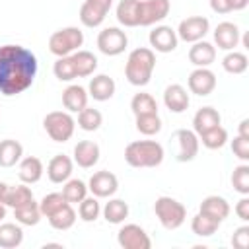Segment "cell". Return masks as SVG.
I'll return each instance as SVG.
<instances>
[{
    "label": "cell",
    "instance_id": "20",
    "mask_svg": "<svg viewBox=\"0 0 249 249\" xmlns=\"http://www.w3.org/2000/svg\"><path fill=\"white\" fill-rule=\"evenodd\" d=\"M198 212L200 214H206V216H210V218H214V220H218L222 224L230 216L231 208H230V202L224 196H220V195H208V196L202 198V202L198 206Z\"/></svg>",
    "mask_w": 249,
    "mask_h": 249
},
{
    "label": "cell",
    "instance_id": "4",
    "mask_svg": "<svg viewBox=\"0 0 249 249\" xmlns=\"http://www.w3.org/2000/svg\"><path fill=\"white\" fill-rule=\"evenodd\" d=\"M154 212H156V218L160 220V224L169 231L181 228L187 218V208L183 206V202H179L173 196H165V195L156 198Z\"/></svg>",
    "mask_w": 249,
    "mask_h": 249
},
{
    "label": "cell",
    "instance_id": "16",
    "mask_svg": "<svg viewBox=\"0 0 249 249\" xmlns=\"http://www.w3.org/2000/svg\"><path fill=\"white\" fill-rule=\"evenodd\" d=\"M74 171V160L66 154H56L47 163V177L51 183H64Z\"/></svg>",
    "mask_w": 249,
    "mask_h": 249
},
{
    "label": "cell",
    "instance_id": "49",
    "mask_svg": "<svg viewBox=\"0 0 249 249\" xmlns=\"http://www.w3.org/2000/svg\"><path fill=\"white\" fill-rule=\"evenodd\" d=\"M10 191H12V185H10V183L0 181V202H2L4 206H8V196H10Z\"/></svg>",
    "mask_w": 249,
    "mask_h": 249
},
{
    "label": "cell",
    "instance_id": "8",
    "mask_svg": "<svg viewBox=\"0 0 249 249\" xmlns=\"http://www.w3.org/2000/svg\"><path fill=\"white\" fill-rule=\"evenodd\" d=\"M171 10L169 0H138V25L150 27L167 18Z\"/></svg>",
    "mask_w": 249,
    "mask_h": 249
},
{
    "label": "cell",
    "instance_id": "23",
    "mask_svg": "<svg viewBox=\"0 0 249 249\" xmlns=\"http://www.w3.org/2000/svg\"><path fill=\"white\" fill-rule=\"evenodd\" d=\"M216 60V47L204 39L193 43L189 49V62L195 64L196 68H208Z\"/></svg>",
    "mask_w": 249,
    "mask_h": 249
},
{
    "label": "cell",
    "instance_id": "5",
    "mask_svg": "<svg viewBox=\"0 0 249 249\" xmlns=\"http://www.w3.org/2000/svg\"><path fill=\"white\" fill-rule=\"evenodd\" d=\"M82 45H84V31L74 25L62 27L49 37V51L54 56H68L76 53Z\"/></svg>",
    "mask_w": 249,
    "mask_h": 249
},
{
    "label": "cell",
    "instance_id": "33",
    "mask_svg": "<svg viewBox=\"0 0 249 249\" xmlns=\"http://www.w3.org/2000/svg\"><path fill=\"white\" fill-rule=\"evenodd\" d=\"M47 220H49V224H51L53 230L66 231V230H70L76 224V210L72 208V204H66L60 210H56L54 214H51Z\"/></svg>",
    "mask_w": 249,
    "mask_h": 249
},
{
    "label": "cell",
    "instance_id": "51",
    "mask_svg": "<svg viewBox=\"0 0 249 249\" xmlns=\"http://www.w3.org/2000/svg\"><path fill=\"white\" fill-rule=\"evenodd\" d=\"M247 4H249V0H231V10L233 12H239V10L247 8Z\"/></svg>",
    "mask_w": 249,
    "mask_h": 249
},
{
    "label": "cell",
    "instance_id": "3",
    "mask_svg": "<svg viewBox=\"0 0 249 249\" xmlns=\"http://www.w3.org/2000/svg\"><path fill=\"white\" fill-rule=\"evenodd\" d=\"M163 146L156 140H134L124 148V161L130 167H158L163 161Z\"/></svg>",
    "mask_w": 249,
    "mask_h": 249
},
{
    "label": "cell",
    "instance_id": "24",
    "mask_svg": "<svg viewBox=\"0 0 249 249\" xmlns=\"http://www.w3.org/2000/svg\"><path fill=\"white\" fill-rule=\"evenodd\" d=\"M88 89L78 86V84H70L64 91H62V105L68 113H78L88 105Z\"/></svg>",
    "mask_w": 249,
    "mask_h": 249
},
{
    "label": "cell",
    "instance_id": "41",
    "mask_svg": "<svg viewBox=\"0 0 249 249\" xmlns=\"http://www.w3.org/2000/svg\"><path fill=\"white\" fill-rule=\"evenodd\" d=\"M99 214H101V206H99V200H97V196H86V198H82L80 202H78V216H80V220H84V222H95L97 218H99Z\"/></svg>",
    "mask_w": 249,
    "mask_h": 249
},
{
    "label": "cell",
    "instance_id": "36",
    "mask_svg": "<svg viewBox=\"0 0 249 249\" xmlns=\"http://www.w3.org/2000/svg\"><path fill=\"white\" fill-rule=\"evenodd\" d=\"M136 130L144 136H156L161 130V119L158 113H148V115H136L134 117Z\"/></svg>",
    "mask_w": 249,
    "mask_h": 249
},
{
    "label": "cell",
    "instance_id": "22",
    "mask_svg": "<svg viewBox=\"0 0 249 249\" xmlns=\"http://www.w3.org/2000/svg\"><path fill=\"white\" fill-rule=\"evenodd\" d=\"M43 161L37 158V156H25L19 160V165H18V177L21 183L25 185H35L37 181H41L43 177Z\"/></svg>",
    "mask_w": 249,
    "mask_h": 249
},
{
    "label": "cell",
    "instance_id": "28",
    "mask_svg": "<svg viewBox=\"0 0 249 249\" xmlns=\"http://www.w3.org/2000/svg\"><path fill=\"white\" fill-rule=\"evenodd\" d=\"M101 214H103L105 222H109V224H123L128 218V204L123 198L109 196V200L101 208Z\"/></svg>",
    "mask_w": 249,
    "mask_h": 249
},
{
    "label": "cell",
    "instance_id": "6",
    "mask_svg": "<svg viewBox=\"0 0 249 249\" xmlns=\"http://www.w3.org/2000/svg\"><path fill=\"white\" fill-rule=\"evenodd\" d=\"M43 128L54 142H68L76 128V119L68 111H51L43 119Z\"/></svg>",
    "mask_w": 249,
    "mask_h": 249
},
{
    "label": "cell",
    "instance_id": "12",
    "mask_svg": "<svg viewBox=\"0 0 249 249\" xmlns=\"http://www.w3.org/2000/svg\"><path fill=\"white\" fill-rule=\"evenodd\" d=\"M148 41H150V49L154 53H173L177 49V43H179V37L175 33V29L171 25H156L150 35H148Z\"/></svg>",
    "mask_w": 249,
    "mask_h": 249
},
{
    "label": "cell",
    "instance_id": "29",
    "mask_svg": "<svg viewBox=\"0 0 249 249\" xmlns=\"http://www.w3.org/2000/svg\"><path fill=\"white\" fill-rule=\"evenodd\" d=\"M23 243V230L19 224L0 222V247L2 249H16Z\"/></svg>",
    "mask_w": 249,
    "mask_h": 249
},
{
    "label": "cell",
    "instance_id": "10",
    "mask_svg": "<svg viewBox=\"0 0 249 249\" xmlns=\"http://www.w3.org/2000/svg\"><path fill=\"white\" fill-rule=\"evenodd\" d=\"M117 243L123 249H150L152 239L138 224H124L117 233Z\"/></svg>",
    "mask_w": 249,
    "mask_h": 249
},
{
    "label": "cell",
    "instance_id": "39",
    "mask_svg": "<svg viewBox=\"0 0 249 249\" xmlns=\"http://www.w3.org/2000/svg\"><path fill=\"white\" fill-rule=\"evenodd\" d=\"M130 109H132V115H148V113H158V103L156 99L146 93V91H140V93H134L132 99H130Z\"/></svg>",
    "mask_w": 249,
    "mask_h": 249
},
{
    "label": "cell",
    "instance_id": "7",
    "mask_svg": "<svg viewBox=\"0 0 249 249\" xmlns=\"http://www.w3.org/2000/svg\"><path fill=\"white\" fill-rule=\"evenodd\" d=\"M128 37L121 27H105L97 35V49L105 56H119L126 51Z\"/></svg>",
    "mask_w": 249,
    "mask_h": 249
},
{
    "label": "cell",
    "instance_id": "40",
    "mask_svg": "<svg viewBox=\"0 0 249 249\" xmlns=\"http://www.w3.org/2000/svg\"><path fill=\"white\" fill-rule=\"evenodd\" d=\"M53 74L60 82H72L74 78H78L76 76L74 62H72V54H68V56H56V60L53 64Z\"/></svg>",
    "mask_w": 249,
    "mask_h": 249
},
{
    "label": "cell",
    "instance_id": "48",
    "mask_svg": "<svg viewBox=\"0 0 249 249\" xmlns=\"http://www.w3.org/2000/svg\"><path fill=\"white\" fill-rule=\"evenodd\" d=\"M208 2H210L212 12H216V14H230V12H233L231 10V0H208Z\"/></svg>",
    "mask_w": 249,
    "mask_h": 249
},
{
    "label": "cell",
    "instance_id": "11",
    "mask_svg": "<svg viewBox=\"0 0 249 249\" xmlns=\"http://www.w3.org/2000/svg\"><path fill=\"white\" fill-rule=\"evenodd\" d=\"M210 31V21L204 16H191L181 19L179 27L175 29L177 37L185 43H196L200 39H204V35Z\"/></svg>",
    "mask_w": 249,
    "mask_h": 249
},
{
    "label": "cell",
    "instance_id": "47",
    "mask_svg": "<svg viewBox=\"0 0 249 249\" xmlns=\"http://www.w3.org/2000/svg\"><path fill=\"white\" fill-rule=\"evenodd\" d=\"M233 212L237 214V218H239V220L249 222V196H247V195H241V198L235 202Z\"/></svg>",
    "mask_w": 249,
    "mask_h": 249
},
{
    "label": "cell",
    "instance_id": "37",
    "mask_svg": "<svg viewBox=\"0 0 249 249\" xmlns=\"http://www.w3.org/2000/svg\"><path fill=\"white\" fill-rule=\"evenodd\" d=\"M198 142H202V146L208 148V150H220V148H224L226 142H228V130H226L222 124H218V126H214V128L202 132V134L198 136Z\"/></svg>",
    "mask_w": 249,
    "mask_h": 249
},
{
    "label": "cell",
    "instance_id": "18",
    "mask_svg": "<svg viewBox=\"0 0 249 249\" xmlns=\"http://www.w3.org/2000/svg\"><path fill=\"white\" fill-rule=\"evenodd\" d=\"M191 97L189 91L181 86V84H169L163 89V105L171 111V113H183L189 109Z\"/></svg>",
    "mask_w": 249,
    "mask_h": 249
},
{
    "label": "cell",
    "instance_id": "43",
    "mask_svg": "<svg viewBox=\"0 0 249 249\" xmlns=\"http://www.w3.org/2000/svg\"><path fill=\"white\" fill-rule=\"evenodd\" d=\"M31 200H33V191L29 189V185H25V183L12 185V191H10V196H8V206L10 208L23 206V204H27Z\"/></svg>",
    "mask_w": 249,
    "mask_h": 249
},
{
    "label": "cell",
    "instance_id": "30",
    "mask_svg": "<svg viewBox=\"0 0 249 249\" xmlns=\"http://www.w3.org/2000/svg\"><path fill=\"white\" fill-rule=\"evenodd\" d=\"M117 21L124 27H138V0H121L117 4Z\"/></svg>",
    "mask_w": 249,
    "mask_h": 249
},
{
    "label": "cell",
    "instance_id": "14",
    "mask_svg": "<svg viewBox=\"0 0 249 249\" xmlns=\"http://www.w3.org/2000/svg\"><path fill=\"white\" fill-rule=\"evenodd\" d=\"M187 86L191 93L206 97L216 89V74L210 68H195L187 78Z\"/></svg>",
    "mask_w": 249,
    "mask_h": 249
},
{
    "label": "cell",
    "instance_id": "17",
    "mask_svg": "<svg viewBox=\"0 0 249 249\" xmlns=\"http://www.w3.org/2000/svg\"><path fill=\"white\" fill-rule=\"evenodd\" d=\"M241 31L233 21H222L214 29V43L222 51H233L239 45Z\"/></svg>",
    "mask_w": 249,
    "mask_h": 249
},
{
    "label": "cell",
    "instance_id": "13",
    "mask_svg": "<svg viewBox=\"0 0 249 249\" xmlns=\"http://www.w3.org/2000/svg\"><path fill=\"white\" fill-rule=\"evenodd\" d=\"M117 189H119L117 175L111 173V171H105V169L95 171L88 181V191L97 198H109L117 193Z\"/></svg>",
    "mask_w": 249,
    "mask_h": 249
},
{
    "label": "cell",
    "instance_id": "34",
    "mask_svg": "<svg viewBox=\"0 0 249 249\" xmlns=\"http://www.w3.org/2000/svg\"><path fill=\"white\" fill-rule=\"evenodd\" d=\"M218 228H220L218 220H214V218H210L206 214H200V212L195 214L193 220H191V230L198 237H210V235H214L218 231Z\"/></svg>",
    "mask_w": 249,
    "mask_h": 249
},
{
    "label": "cell",
    "instance_id": "25",
    "mask_svg": "<svg viewBox=\"0 0 249 249\" xmlns=\"http://www.w3.org/2000/svg\"><path fill=\"white\" fill-rule=\"evenodd\" d=\"M218 124H222V117H220L218 109H214V107H210V105L200 107V109L195 113V117H193V130H195L198 136H200L202 132H206V130L218 126Z\"/></svg>",
    "mask_w": 249,
    "mask_h": 249
},
{
    "label": "cell",
    "instance_id": "15",
    "mask_svg": "<svg viewBox=\"0 0 249 249\" xmlns=\"http://www.w3.org/2000/svg\"><path fill=\"white\" fill-rule=\"evenodd\" d=\"M173 138L177 140V161H193L198 154V134L189 128H177L173 132Z\"/></svg>",
    "mask_w": 249,
    "mask_h": 249
},
{
    "label": "cell",
    "instance_id": "31",
    "mask_svg": "<svg viewBox=\"0 0 249 249\" xmlns=\"http://www.w3.org/2000/svg\"><path fill=\"white\" fill-rule=\"evenodd\" d=\"M14 218L19 226H37L39 220L43 218L41 210H39V202H35V198L23 206L14 208Z\"/></svg>",
    "mask_w": 249,
    "mask_h": 249
},
{
    "label": "cell",
    "instance_id": "1",
    "mask_svg": "<svg viewBox=\"0 0 249 249\" xmlns=\"http://www.w3.org/2000/svg\"><path fill=\"white\" fill-rule=\"evenodd\" d=\"M37 76V56L23 45L0 47V93L19 95L33 86Z\"/></svg>",
    "mask_w": 249,
    "mask_h": 249
},
{
    "label": "cell",
    "instance_id": "46",
    "mask_svg": "<svg viewBox=\"0 0 249 249\" xmlns=\"http://www.w3.org/2000/svg\"><path fill=\"white\" fill-rule=\"evenodd\" d=\"M231 245L235 249H247L249 245V226H239L231 235Z\"/></svg>",
    "mask_w": 249,
    "mask_h": 249
},
{
    "label": "cell",
    "instance_id": "19",
    "mask_svg": "<svg viewBox=\"0 0 249 249\" xmlns=\"http://www.w3.org/2000/svg\"><path fill=\"white\" fill-rule=\"evenodd\" d=\"M99 156H101L99 144L93 140H80L74 146V163H78L84 169L93 167L99 161Z\"/></svg>",
    "mask_w": 249,
    "mask_h": 249
},
{
    "label": "cell",
    "instance_id": "42",
    "mask_svg": "<svg viewBox=\"0 0 249 249\" xmlns=\"http://www.w3.org/2000/svg\"><path fill=\"white\" fill-rule=\"evenodd\" d=\"M66 204H70V202L64 198L62 193H49V195H45V196L41 198L39 210H41V214H43L45 218H49L51 214H54L56 210H60V208L66 206Z\"/></svg>",
    "mask_w": 249,
    "mask_h": 249
},
{
    "label": "cell",
    "instance_id": "44",
    "mask_svg": "<svg viewBox=\"0 0 249 249\" xmlns=\"http://www.w3.org/2000/svg\"><path fill=\"white\" fill-rule=\"evenodd\" d=\"M231 185H233V191H237L239 195H249V165H247V161L233 167Z\"/></svg>",
    "mask_w": 249,
    "mask_h": 249
},
{
    "label": "cell",
    "instance_id": "52",
    "mask_svg": "<svg viewBox=\"0 0 249 249\" xmlns=\"http://www.w3.org/2000/svg\"><path fill=\"white\" fill-rule=\"evenodd\" d=\"M6 208H8V206H4V204L0 202V222L6 218Z\"/></svg>",
    "mask_w": 249,
    "mask_h": 249
},
{
    "label": "cell",
    "instance_id": "45",
    "mask_svg": "<svg viewBox=\"0 0 249 249\" xmlns=\"http://www.w3.org/2000/svg\"><path fill=\"white\" fill-rule=\"evenodd\" d=\"M231 152L237 160L241 161H249V138H243V136H235L231 140Z\"/></svg>",
    "mask_w": 249,
    "mask_h": 249
},
{
    "label": "cell",
    "instance_id": "27",
    "mask_svg": "<svg viewBox=\"0 0 249 249\" xmlns=\"http://www.w3.org/2000/svg\"><path fill=\"white\" fill-rule=\"evenodd\" d=\"M72 62L78 78H88L97 70V56L84 49H78L76 53H72Z\"/></svg>",
    "mask_w": 249,
    "mask_h": 249
},
{
    "label": "cell",
    "instance_id": "2",
    "mask_svg": "<svg viewBox=\"0 0 249 249\" xmlns=\"http://www.w3.org/2000/svg\"><path fill=\"white\" fill-rule=\"evenodd\" d=\"M156 68V53L150 47H138L134 51H130L126 64H124V78L128 80V84L142 88L148 86L152 80Z\"/></svg>",
    "mask_w": 249,
    "mask_h": 249
},
{
    "label": "cell",
    "instance_id": "21",
    "mask_svg": "<svg viewBox=\"0 0 249 249\" xmlns=\"http://www.w3.org/2000/svg\"><path fill=\"white\" fill-rule=\"evenodd\" d=\"M115 89H117V84H115V80L111 76H107V74H95L89 80L88 95L93 97L95 101H109L115 95Z\"/></svg>",
    "mask_w": 249,
    "mask_h": 249
},
{
    "label": "cell",
    "instance_id": "9",
    "mask_svg": "<svg viewBox=\"0 0 249 249\" xmlns=\"http://www.w3.org/2000/svg\"><path fill=\"white\" fill-rule=\"evenodd\" d=\"M111 8H113V0H84L78 18L86 27H99L105 21Z\"/></svg>",
    "mask_w": 249,
    "mask_h": 249
},
{
    "label": "cell",
    "instance_id": "35",
    "mask_svg": "<svg viewBox=\"0 0 249 249\" xmlns=\"http://www.w3.org/2000/svg\"><path fill=\"white\" fill-rule=\"evenodd\" d=\"M103 124V115L99 109L93 107H84L82 111H78V126L86 132H95L99 126Z\"/></svg>",
    "mask_w": 249,
    "mask_h": 249
},
{
    "label": "cell",
    "instance_id": "32",
    "mask_svg": "<svg viewBox=\"0 0 249 249\" xmlns=\"http://www.w3.org/2000/svg\"><path fill=\"white\" fill-rule=\"evenodd\" d=\"M247 66H249L247 54L241 53V51H235V49H233V51H228L226 56L222 58V68H224L228 74H233V76L243 74V72L247 70Z\"/></svg>",
    "mask_w": 249,
    "mask_h": 249
},
{
    "label": "cell",
    "instance_id": "26",
    "mask_svg": "<svg viewBox=\"0 0 249 249\" xmlns=\"http://www.w3.org/2000/svg\"><path fill=\"white\" fill-rule=\"evenodd\" d=\"M21 158H23V146L18 140L14 138L0 140V167H14L16 163H19Z\"/></svg>",
    "mask_w": 249,
    "mask_h": 249
},
{
    "label": "cell",
    "instance_id": "50",
    "mask_svg": "<svg viewBox=\"0 0 249 249\" xmlns=\"http://www.w3.org/2000/svg\"><path fill=\"white\" fill-rule=\"evenodd\" d=\"M239 136H243V138H249V119H243L241 123H239V132H237Z\"/></svg>",
    "mask_w": 249,
    "mask_h": 249
},
{
    "label": "cell",
    "instance_id": "38",
    "mask_svg": "<svg viewBox=\"0 0 249 249\" xmlns=\"http://www.w3.org/2000/svg\"><path fill=\"white\" fill-rule=\"evenodd\" d=\"M62 195L70 204H78L88 196V183H84L82 179H68L62 183Z\"/></svg>",
    "mask_w": 249,
    "mask_h": 249
}]
</instances>
